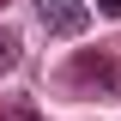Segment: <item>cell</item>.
Here are the masks:
<instances>
[{
	"instance_id": "cell-5",
	"label": "cell",
	"mask_w": 121,
	"mask_h": 121,
	"mask_svg": "<svg viewBox=\"0 0 121 121\" xmlns=\"http://www.w3.org/2000/svg\"><path fill=\"white\" fill-rule=\"evenodd\" d=\"M97 12H103V18H121V0H97Z\"/></svg>"
},
{
	"instance_id": "cell-1",
	"label": "cell",
	"mask_w": 121,
	"mask_h": 121,
	"mask_svg": "<svg viewBox=\"0 0 121 121\" xmlns=\"http://www.w3.org/2000/svg\"><path fill=\"white\" fill-rule=\"evenodd\" d=\"M55 91H60V97H85V103L121 97V60L109 55V48H85V55L60 60V73H55Z\"/></svg>"
},
{
	"instance_id": "cell-3",
	"label": "cell",
	"mask_w": 121,
	"mask_h": 121,
	"mask_svg": "<svg viewBox=\"0 0 121 121\" xmlns=\"http://www.w3.org/2000/svg\"><path fill=\"white\" fill-rule=\"evenodd\" d=\"M0 121H43V115H36V103L12 97V103H0Z\"/></svg>"
},
{
	"instance_id": "cell-4",
	"label": "cell",
	"mask_w": 121,
	"mask_h": 121,
	"mask_svg": "<svg viewBox=\"0 0 121 121\" xmlns=\"http://www.w3.org/2000/svg\"><path fill=\"white\" fill-rule=\"evenodd\" d=\"M12 67H18V36H12V30H0V79L12 73Z\"/></svg>"
},
{
	"instance_id": "cell-6",
	"label": "cell",
	"mask_w": 121,
	"mask_h": 121,
	"mask_svg": "<svg viewBox=\"0 0 121 121\" xmlns=\"http://www.w3.org/2000/svg\"><path fill=\"white\" fill-rule=\"evenodd\" d=\"M0 6H12V0H0Z\"/></svg>"
},
{
	"instance_id": "cell-2",
	"label": "cell",
	"mask_w": 121,
	"mask_h": 121,
	"mask_svg": "<svg viewBox=\"0 0 121 121\" xmlns=\"http://www.w3.org/2000/svg\"><path fill=\"white\" fill-rule=\"evenodd\" d=\"M36 18H43L55 36H79V30L91 24V12H85V0H43L36 6Z\"/></svg>"
}]
</instances>
